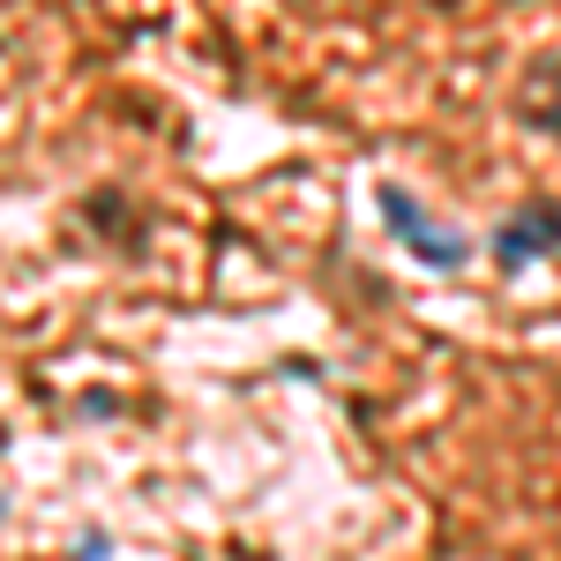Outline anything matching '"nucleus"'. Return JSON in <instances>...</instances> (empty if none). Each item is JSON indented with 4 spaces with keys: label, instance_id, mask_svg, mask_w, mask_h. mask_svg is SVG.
<instances>
[{
    "label": "nucleus",
    "instance_id": "3",
    "mask_svg": "<svg viewBox=\"0 0 561 561\" xmlns=\"http://www.w3.org/2000/svg\"><path fill=\"white\" fill-rule=\"evenodd\" d=\"M517 113L539 135H561V60H531L517 83Z\"/></svg>",
    "mask_w": 561,
    "mask_h": 561
},
{
    "label": "nucleus",
    "instance_id": "2",
    "mask_svg": "<svg viewBox=\"0 0 561 561\" xmlns=\"http://www.w3.org/2000/svg\"><path fill=\"white\" fill-rule=\"evenodd\" d=\"M547 248H561V203H531V210L502 217V232H494V262L502 270H524V262H539Z\"/></svg>",
    "mask_w": 561,
    "mask_h": 561
},
{
    "label": "nucleus",
    "instance_id": "1",
    "mask_svg": "<svg viewBox=\"0 0 561 561\" xmlns=\"http://www.w3.org/2000/svg\"><path fill=\"white\" fill-rule=\"evenodd\" d=\"M382 217H389V232L427 262V270H465V255H472V248H465V232H442V225L420 210V195H412V187H389V180H382Z\"/></svg>",
    "mask_w": 561,
    "mask_h": 561
}]
</instances>
